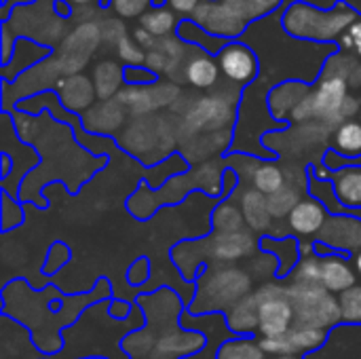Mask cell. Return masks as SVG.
Returning a JSON list of instances; mask_svg holds the SVG:
<instances>
[{"label":"cell","mask_w":361,"mask_h":359,"mask_svg":"<svg viewBox=\"0 0 361 359\" xmlns=\"http://www.w3.org/2000/svg\"><path fill=\"white\" fill-rule=\"evenodd\" d=\"M360 19V13L345 0L334 2L330 8H319L305 0H294L283 17L281 28L288 36L309 42L341 40L349 28Z\"/></svg>","instance_id":"cell-1"},{"label":"cell","mask_w":361,"mask_h":359,"mask_svg":"<svg viewBox=\"0 0 361 359\" xmlns=\"http://www.w3.org/2000/svg\"><path fill=\"white\" fill-rule=\"evenodd\" d=\"M283 0H203L188 17L207 34L224 40H237L245 28L273 13Z\"/></svg>","instance_id":"cell-2"},{"label":"cell","mask_w":361,"mask_h":359,"mask_svg":"<svg viewBox=\"0 0 361 359\" xmlns=\"http://www.w3.org/2000/svg\"><path fill=\"white\" fill-rule=\"evenodd\" d=\"M347 89H349V83L343 78H336V76L322 78L319 87L311 91L292 112V118L294 121L322 118L326 123L351 121L349 116L357 110L360 99L349 97Z\"/></svg>","instance_id":"cell-3"},{"label":"cell","mask_w":361,"mask_h":359,"mask_svg":"<svg viewBox=\"0 0 361 359\" xmlns=\"http://www.w3.org/2000/svg\"><path fill=\"white\" fill-rule=\"evenodd\" d=\"M298 326L305 328H330L341 322V307L338 300L328 292L322 284H296L294 288L286 290Z\"/></svg>","instance_id":"cell-4"},{"label":"cell","mask_w":361,"mask_h":359,"mask_svg":"<svg viewBox=\"0 0 361 359\" xmlns=\"http://www.w3.org/2000/svg\"><path fill=\"white\" fill-rule=\"evenodd\" d=\"M254 298L258 307V330L264 339H279L292 330L296 315L286 290L264 288Z\"/></svg>","instance_id":"cell-5"},{"label":"cell","mask_w":361,"mask_h":359,"mask_svg":"<svg viewBox=\"0 0 361 359\" xmlns=\"http://www.w3.org/2000/svg\"><path fill=\"white\" fill-rule=\"evenodd\" d=\"M218 66L222 74L233 80L235 85H247L258 76V57L256 53L237 40H231L220 53H218Z\"/></svg>","instance_id":"cell-6"},{"label":"cell","mask_w":361,"mask_h":359,"mask_svg":"<svg viewBox=\"0 0 361 359\" xmlns=\"http://www.w3.org/2000/svg\"><path fill=\"white\" fill-rule=\"evenodd\" d=\"M324 341H326V330L296 326L279 339H262L260 345L267 353L273 355H302L307 351L322 347Z\"/></svg>","instance_id":"cell-7"},{"label":"cell","mask_w":361,"mask_h":359,"mask_svg":"<svg viewBox=\"0 0 361 359\" xmlns=\"http://www.w3.org/2000/svg\"><path fill=\"white\" fill-rule=\"evenodd\" d=\"M290 226L294 233L298 235H315L326 226V209L324 203L315 201V199H302L294 212L290 214Z\"/></svg>","instance_id":"cell-8"},{"label":"cell","mask_w":361,"mask_h":359,"mask_svg":"<svg viewBox=\"0 0 361 359\" xmlns=\"http://www.w3.org/2000/svg\"><path fill=\"white\" fill-rule=\"evenodd\" d=\"M319 284L332 292V294H343L355 286V273L347 264V260L338 256H328L322 260V279Z\"/></svg>","instance_id":"cell-9"},{"label":"cell","mask_w":361,"mask_h":359,"mask_svg":"<svg viewBox=\"0 0 361 359\" xmlns=\"http://www.w3.org/2000/svg\"><path fill=\"white\" fill-rule=\"evenodd\" d=\"M334 195L343 207L361 209V167H341L334 171Z\"/></svg>","instance_id":"cell-10"},{"label":"cell","mask_w":361,"mask_h":359,"mask_svg":"<svg viewBox=\"0 0 361 359\" xmlns=\"http://www.w3.org/2000/svg\"><path fill=\"white\" fill-rule=\"evenodd\" d=\"M309 87L302 83H281L279 87L273 89L269 104L271 110L277 118H288V114L292 116V112L298 108V104L309 95Z\"/></svg>","instance_id":"cell-11"},{"label":"cell","mask_w":361,"mask_h":359,"mask_svg":"<svg viewBox=\"0 0 361 359\" xmlns=\"http://www.w3.org/2000/svg\"><path fill=\"white\" fill-rule=\"evenodd\" d=\"M220 66L218 59H214L209 53H201L192 57L186 66V80L197 89H209L220 78Z\"/></svg>","instance_id":"cell-12"},{"label":"cell","mask_w":361,"mask_h":359,"mask_svg":"<svg viewBox=\"0 0 361 359\" xmlns=\"http://www.w3.org/2000/svg\"><path fill=\"white\" fill-rule=\"evenodd\" d=\"M241 212L250 229L254 231H267L271 224V209H269V197L258 193L256 188L247 190L241 199Z\"/></svg>","instance_id":"cell-13"},{"label":"cell","mask_w":361,"mask_h":359,"mask_svg":"<svg viewBox=\"0 0 361 359\" xmlns=\"http://www.w3.org/2000/svg\"><path fill=\"white\" fill-rule=\"evenodd\" d=\"M334 150L347 159H361V121H345L334 129Z\"/></svg>","instance_id":"cell-14"},{"label":"cell","mask_w":361,"mask_h":359,"mask_svg":"<svg viewBox=\"0 0 361 359\" xmlns=\"http://www.w3.org/2000/svg\"><path fill=\"white\" fill-rule=\"evenodd\" d=\"M252 250V237L247 233H220L214 243V254L220 260H237Z\"/></svg>","instance_id":"cell-15"},{"label":"cell","mask_w":361,"mask_h":359,"mask_svg":"<svg viewBox=\"0 0 361 359\" xmlns=\"http://www.w3.org/2000/svg\"><path fill=\"white\" fill-rule=\"evenodd\" d=\"M144 32H148L150 36H169L178 23V17L171 8L167 6H152L146 15L140 17Z\"/></svg>","instance_id":"cell-16"},{"label":"cell","mask_w":361,"mask_h":359,"mask_svg":"<svg viewBox=\"0 0 361 359\" xmlns=\"http://www.w3.org/2000/svg\"><path fill=\"white\" fill-rule=\"evenodd\" d=\"M216 359H267V351L262 349L260 343H256L254 339L245 336V339H235V341H226Z\"/></svg>","instance_id":"cell-17"},{"label":"cell","mask_w":361,"mask_h":359,"mask_svg":"<svg viewBox=\"0 0 361 359\" xmlns=\"http://www.w3.org/2000/svg\"><path fill=\"white\" fill-rule=\"evenodd\" d=\"M252 180H254L256 190L262 193V195H267V197L279 193L286 186L283 171L277 165H267V163L256 167V171L252 174Z\"/></svg>","instance_id":"cell-18"},{"label":"cell","mask_w":361,"mask_h":359,"mask_svg":"<svg viewBox=\"0 0 361 359\" xmlns=\"http://www.w3.org/2000/svg\"><path fill=\"white\" fill-rule=\"evenodd\" d=\"M300 201H302L300 193H298L294 186H288V184H286L279 193H275V195H271V197H269V209H271V216H275V218H283V216L292 214V212H294V207H296Z\"/></svg>","instance_id":"cell-19"},{"label":"cell","mask_w":361,"mask_h":359,"mask_svg":"<svg viewBox=\"0 0 361 359\" xmlns=\"http://www.w3.org/2000/svg\"><path fill=\"white\" fill-rule=\"evenodd\" d=\"M341 322L343 324H360L361 326V286H353L351 290L338 294Z\"/></svg>","instance_id":"cell-20"},{"label":"cell","mask_w":361,"mask_h":359,"mask_svg":"<svg viewBox=\"0 0 361 359\" xmlns=\"http://www.w3.org/2000/svg\"><path fill=\"white\" fill-rule=\"evenodd\" d=\"M243 222V212L235 205H220L214 212V226L220 233H239Z\"/></svg>","instance_id":"cell-21"},{"label":"cell","mask_w":361,"mask_h":359,"mask_svg":"<svg viewBox=\"0 0 361 359\" xmlns=\"http://www.w3.org/2000/svg\"><path fill=\"white\" fill-rule=\"evenodd\" d=\"M97 93L102 97H108L116 91L121 85V68L114 63H102L97 66Z\"/></svg>","instance_id":"cell-22"},{"label":"cell","mask_w":361,"mask_h":359,"mask_svg":"<svg viewBox=\"0 0 361 359\" xmlns=\"http://www.w3.org/2000/svg\"><path fill=\"white\" fill-rule=\"evenodd\" d=\"M108 6L121 17H142L152 8V0H108Z\"/></svg>","instance_id":"cell-23"},{"label":"cell","mask_w":361,"mask_h":359,"mask_svg":"<svg viewBox=\"0 0 361 359\" xmlns=\"http://www.w3.org/2000/svg\"><path fill=\"white\" fill-rule=\"evenodd\" d=\"M319 279H322V260H317V258L305 260L296 273V281L313 286V284H319Z\"/></svg>","instance_id":"cell-24"},{"label":"cell","mask_w":361,"mask_h":359,"mask_svg":"<svg viewBox=\"0 0 361 359\" xmlns=\"http://www.w3.org/2000/svg\"><path fill=\"white\" fill-rule=\"evenodd\" d=\"M203 0H165V6L167 8H171L173 13H182V15H186V19L199 8V4H201Z\"/></svg>","instance_id":"cell-25"},{"label":"cell","mask_w":361,"mask_h":359,"mask_svg":"<svg viewBox=\"0 0 361 359\" xmlns=\"http://www.w3.org/2000/svg\"><path fill=\"white\" fill-rule=\"evenodd\" d=\"M345 42V47H351L361 57V17L349 28V32L341 38Z\"/></svg>","instance_id":"cell-26"},{"label":"cell","mask_w":361,"mask_h":359,"mask_svg":"<svg viewBox=\"0 0 361 359\" xmlns=\"http://www.w3.org/2000/svg\"><path fill=\"white\" fill-rule=\"evenodd\" d=\"M55 8L59 11V15H63V17H70V13H72V8L70 6H66L63 4V0H55Z\"/></svg>","instance_id":"cell-27"},{"label":"cell","mask_w":361,"mask_h":359,"mask_svg":"<svg viewBox=\"0 0 361 359\" xmlns=\"http://www.w3.org/2000/svg\"><path fill=\"white\" fill-rule=\"evenodd\" d=\"M273 359H302L300 355H275Z\"/></svg>","instance_id":"cell-28"},{"label":"cell","mask_w":361,"mask_h":359,"mask_svg":"<svg viewBox=\"0 0 361 359\" xmlns=\"http://www.w3.org/2000/svg\"><path fill=\"white\" fill-rule=\"evenodd\" d=\"M70 2H74V4H89V2H95V0H70Z\"/></svg>","instance_id":"cell-29"},{"label":"cell","mask_w":361,"mask_h":359,"mask_svg":"<svg viewBox=\"0 0 361 359\" xmlns=\"http://www.w3.org/2000/svg\"><path fill=\"white\" fill-rule=\"evenodd\" d=\"M355 264H357V271H360V275H361V252L357 254V260H355Z\"/></svg>","instance_id":"cell-30"},{"label":"cell","mask_w":361,"mask_h":359,"mask_svg":"<svg viewBox=\"0 0 361 359\" xmlns=\"http://www.w3.org/2000/svg\"><path fill=\"white\" fill-rule=\"evenodd\" d=\"M4 4H6V0H4Z\"/></svg>","instance_id":"cell-31"}]
</instances>
